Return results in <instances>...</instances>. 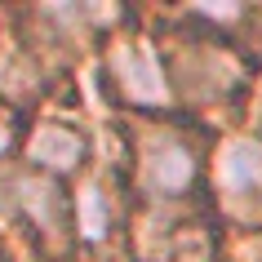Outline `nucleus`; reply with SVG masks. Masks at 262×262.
I'll use <instances>...</instances> for the list:
<instances>
[{"label":"nucleus","mask_w":262,"mask_h":262,"mask_svg":"<svg viewBox=\"0 0 262 262\" xmlns=\"http://www.w3.org/2000/svg\"><path fill=\"white\" fill-rule=\"evenodd\" d=\"M138 178L156 195H182L195 178V147L178 134H151L138 151Z\"/></svg>","instance_id":"nucleus-1"},{"label":"nucleus","mask_w":262,"mask_h":262,"mask_svg":"<svg viewBox=\"0 0 262 262\" xmlns=\"http://www.w3.org/2000/svg\"><path fill=\"white\" fill-rule=\"evenodd\" d=\"M111 76L120 80L124 98L138 102V107H160L165 102V71L156 67V58L142 49V45H120L111 54Z\"/></svg>","instance_id":"nucleus-2"},{"label":"nucleus","mask_w":262,"mask_h":262,"mask_svg":"<svg viewBox=\"0 0 262 262\" xmlns=\"http://www.w3.org/2000/svg\"><path fill=\"white\" fill-rule=\"evenodd\" d=\"M80 156H84L80 134H71V129H62V124H40V129L31 134V160H40V165L54 169V173L76 169Z\"/></svg>","instance_id":"nucleus-3"},{"label":"nucleus","mask_w":262,"mask_h":262,"mask_svg":"<svg viewBox=\"0 0 262 262\" xmlns=\"http://www.w3.org/2000/svg\"><path fill=\"white\" fill-rule=\"evenodd\" d=\"M218 178H222V187L235 191V195L253 191L262 182V147L258 142H231V147L222 151V160H218Z\"/></svg>","instance_id":"nucleus-4"},{"label":"nucleus","mask_w":262,"mask_h":262,"mask_svg":"<svg viewBox=\"0 0 262 262\" xmlns=\"http://www.w3.org/2000/svg\"><path fill=\"white\" fill-rule=\"evenodd\" d=\"M9 142H14V120H9V116L0 111V156L9 151Z\"/></svg>","instance_id":"nucleus-5"}]
</instances>
